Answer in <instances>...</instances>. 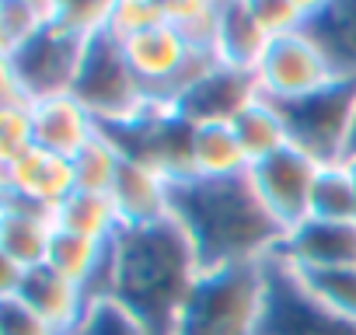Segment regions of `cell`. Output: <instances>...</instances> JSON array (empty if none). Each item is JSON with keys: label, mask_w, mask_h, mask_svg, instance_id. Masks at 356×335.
Returning <instances> with one entry per match:
<instances>
[{"label": "cell", "mask_w": 356, "mask_h": 335, "mask_svg": "<svg viewBox=\"0 0 356 335\" xmlns=\"http://www.w3.org/2000/svg\"><path fill=\"white\" fill-rule=\"evenodd\" d=\"M231 126H234V133H238V140H241V147H245V154H248L252 164L273 157V154L283 150V147H290V133H286L283 108H280L276 101L262 98V95H259L255 101H248V105L231 119Z\"/></svg>", "instance_id": "7402d4cb"}, {"label": "cell", "mask_w": 356, "mask_h": 335, "mask_svg": "<svg viewBox=\"0 0 356 335\" xmlns=\"http://www.w3.org/2000/svg\"><path fill=\"white\" fill-rule=\"evenodd\" d=\"M269 297V262L203 269L175 335H259Z\"/></svg>", "instance_id": "3957f363"}, {"label": "cell", "mask_w": 356, "mask_h": 335, "mask_svg": "<svg viewBox=\"0 0 356 335\" xmlns=\"http://www.w3.org/2000/svg\"><path fill=\"white\" fill-rule=\"evenodd\" d=\"M290 143L318 164L346 161L356 126V81H335L300 101L280 105Z\"/></svg>", "instance_id": "8992f818"}, {"label": "cell", "mask_w": 356, "mask_h": 335, "mask_svg": "<svg viewBox=\"0 0 356 335\" xmlns=\"http://www.w3.org/2000/svg\"><path fill=\"white\" fill-rule=\"evenodd\" d=\"M53 18V4L32 0V4H18L8 0L0 4V56H8L15 49H22L29 39H35Z\"/></svg>", "instance_id": "484cf974"}, {"label": "cell", "mask_w": 356, "mask_h": 335, "mask_svg": "<svg viewBox=\"0 0 356 335\" xmlns=\"http://www.w3.org/2000/svg\"><path fill=\"white\" fill-rule=\"evenodd\" d=\"M252 161L234 133L231 122H203L193 133V179L203 182H227L245 179Z\"/></svg>", "instance_id": "ac0fdd59"}, {"label": "cell", "mask_w": 356, "mask_h": 335, "mask_svg": "<svg viewBox=\"0 0 356 335\" xmlns=\"http://www.w3.org/2000/svg\"><path fill=\"white\" fill-rule=\"evenodd\" d=\"M77 335H150V332L140 321H133L119 304L102 300V304L91 307V314L84 318V325H81Z\"/></svg>", "instance_id": "d6a6232c"}, {"label": "cell", "mask_w": 356, "mask_h": 335, "mask_svg": "<svg viewBox=\"0 0 356 335\" xmlns=\"http://www.w3.org/2000/svg\"><path fill=\"white\" fill-rule=\"evenodd\" d=\"M311 217L314 220H356V193L346 161H328L318 168L311 189Z\"/></svg>", "instance_id": "603a6c76"}, {"label": "cell", "mask_w": 356, "mask_h": 335, "mask_svg": "<svg viewBox=\"0 0 356 335\" xmlns=\"http://www.w3.org/2000/svg\"><path fill=\"white\" fill-rule=\"evenodd\" d=\"M56 238V213L29 203L22 196L0 193V259H11L25 269L46 262Z\"/></svg>", "instance_id": "4fadbf2b"}, {"label": "cell", "mask_w": 356, "mask_h": 335, "mask_svg": "<svg viewBox=\"0 0 356 335\" xmlns=\"http://www.w3.org/2000/svg\"><path fill=\"white\" fill-rule=\"evenodd\" d=\"M32 126H35V147L60 157L81 154L102 133L98 119L74 95H53L32 101Z\"/></svg>", "instance_id": "9a60e30c"}, {"label": "cell", "mask_w": 356, "mask_h": 335, "mask_svg": "<svg viewBox=\"0 0 356 335\" xmlns=\"http://www.w3.org/2000/svg\"><path fill=\"white\" fill-rule=\"evenodd\" d=\"M46 265L56 269L60 276H67L70 283H77L95 304L112 297V245L56 231Z\"/></svg>", "instance_id": "e0dca14e"}, {"label": "cell", "mask_w": 356, "mask_h": 335, "mask_svg": "<svg viewBox=\"0 0 356 335\" xmlns=\"http://www.w3.org/2000/svg\"><path fill=\"white\" fill-rule=\"evenodd\" d=\"M269 35L262 32L252 0H231V4H220V35H217V56L224 63H234L241 70L259 67L262 53L269 49Z\"/></svg>", "instance_id": "ffe728a7"}, {"label": "cell", "mask_w": 356, "mask_h": 335, "mask_svg": "<svg viewBox=\"0 0 356 335\" xmlns=\"http://www.w3.org/2000/svg\"><path fill=\"white\" fill-rule=\"evenodd\" d=\"M15 297H22L29 307H35V311H39L53 328H60L63 335H77L81 325H84V318H88L91 307H95V300H91L77 283H70L67 276H60V272L49 269L46 262L25 272V283H22V290H18Z\"/></svg>", "instance_id": "2e32d148"}, {"label": "cell", "mask_w": 356, "mask_h": 335, "mask_svg": "<svg viewBox=\"0 0 356 335\" xmlns=\"http://www.w3.org/2000/svg\"><path fill=\"white\" fill-rule=\"evenodd\" d=\"M88 42L70 35L63 25L49 18V25L29 39L22 49L0 56V74H4V91L0 98H53V95H70L81 60H84Z\"/></svg>", "instance_id": "277c9868"}, {"label": "cell", "mask_w": 356, "mask_h": 335, "mask_svg": "<svg viewBox=\"0 0 356 335\" xmlns=\"http://www.w3.org/2000/svg\"><path fill=\"white\" fill-rule=\"evenodd\" d=\"M168 22L182 32V39L200 49L217 56V35H220V4L213 0H164Z\"/></svg>", "instance_id": "d4e9b609"}, {"label": "cell", "mask_w": 356, "mask_h": 335, "mask_svg": "<svg viewBox=\"0 0 356 335\" xmlns=\"http://www.w3.org/2000/svg\"><path fill=\"white\" fill-rule=\"evenodd\" d=\"M0 335H63L22 297H0Z\"/></svg>", "instance_id": "1f68e13d"}, {"label": "cell", "mask_w": 356, "mask_h": 335, "mask_svg": "<svg viewBox=\"0 0 356 335\" xmlns=\"http://www.w3.org/2000/svg\"><path fill=\"white\" fill-rule=\"evenodd\" d=\"M335 70L328 63V56L321 53V46L304 32L297 35H283L273 39L269 49L262 53L259 67H255V84L259 95L276 101V105H290L300 101L328 84H335Z\"/></svg>", "instance_id": "52a82bcc"}, {"label": "cell", "mask_w": 356, "mask_h": 335, "mask_svg": "<svg viewBox=\"0 0 356 335\" xmlns=\"http://www.w3.org/2000/svg\"><path fill=\"white\" fill-rule=\"evenodd\" d=\"M56 231H67V234H77V238H88V241L112 245L115 234L122 231V220H119V210H115L112 196L74 189L56 206Z\"/></svg>", "instance_id": "44dd1931"}, {"label": "cell", "mask_w": 356, "mask_h": 335, "mask_svg": "<svg viewBox=\"0 0 356 335\" xmlns=\"http://www.w3.org/2000/svg\"><path fill=\"white\" fill-rule=\"evenodd\" d=\"M112 8V0H63V4H53V22L63 25L70 35L91 42L108 32Z\"/></svg>", "instance_id": "4316f807"}, {"label": "cell", "mask_w": 356, "mask_h": 335, "mask_svg": "<svg viewBox=\"0 0 356 335\" xmlns=\"http://www.w3.org/2000/svg\"><path fill=\"white\" fill-rule=\"evenodd\" d=\"M70 95L98 119L102 129H119L136 115H143V108L150 105L136 74L126 63L122 42L112 32L88 42Z\"/></svg>", "instance_id": "5b68a950"}, {"label": "cell", "mask_w": 356, "mask_h": 335, "mask_svg": "<svg viewBox=\"0 0 356 335\" xmlns=\"http://www.w3.org/2000/svg\"><path fill=\"white\" fill-rule=\"evenodd\" d=\"M346 164H349V175H353V193H356V157H346Z\"/></svg>", "instance_id": "836d02e7"}, {"label": "cell", "mask_w": 356, "mask_h": 335, "mask_svg": "<svg viewBox=\"0 0 356 335\" xmlns=\"http://www.w3.org/2000/svg\"><path fill=\"white\" fill-rule=\"evenodd\" d=\"M203 262L175 217L122 227L112 241V304L150 335H175Z\"/></svg>", "instance_id": "6da1fadb"}, {"label": "cell", "mask_w": 356, "mask_h": 335, "mask_svg": "<svg viewBox=\"0 0 356 335\" xmlns=\"http://www.w3.org/2000/svg\"><path fill=\"white\" fill-rule=\"evenodd\" d=\"M307 35L321 46L339 81H356V0L314 4Z\"/></svg>", "instance_id": "d6986e66"}, {"label": "cell", "mask_w": 356, "mask_h": 335, "mask_svg": "<svg viewBox=\"0 0 356 335\" xmlns=\"http://www.w3.org/2000/svg\"><path fill=\"white\" fill-rule=\"evenodd\" d=\"M70 164H74V182H77V189H84V193H112V186H115V175H119V168H122V150H119V143L102 129L81 154H74L70 157Z\"/></svg>", "instance_id": "cb8c5ba5"}, {"label": "cell", "mask_w": 356, "mask_h": 335, "mask_svg": "<svg viewBox=\"0 0 356 335\" xmlns=\"http://www.w3.org/2000/svg\"><path fill=\"white\" fill-rule=\"evenodd\" d=\"M171 217L189 234L203 269L269 262L280 255L283 227L255 196L248 175L227 182H182L171 189Z\"/></svg>", "instance_id": "7a4b0ae2"}, {"label": "cell", "mask_w": 356, "mask_h": 335, "mask_svg": "<svg viewBox=\"0 0 356 335\" xmlns=\"http://www.w3.org/2000/svg\"><path fill=\"white\" fill-rule=\"evenodd\" d=\"M318 168L321 164L304 150H297L293 143L252 164L248 182L283 231H293L311 217V189L318 179Z\"/></svg>", "instance_id": "9c48e42d"}, {"label": "cell", "mask_w": 356, "mask_h": 335, "mask_svg": "<svg viewBox=\"0 0 356 335\" xmlns=\"http://www.w3.org/2000/svg\"><path fill=\"white\" fill-rule=\"evenodd\" d=\"M35 147L32 101L25 98H0V161H11Z\"/></svg>", "instance_id": "83f0119b"}, {"label": "cell", "mask_w": 356, "mask_h": 335, "mask_svg": "<svg viewBox=\"0 0 356 335\" xmlns=\"http://www.w3.org/2000/svg\"><path fill=\"white\" fill-rule=\"evenodd\" d=\"M259 335H356V321L321 304L290 265L269 259V297Z\"/></svg>", "instance_id": "ba28073f"}, {"label": "cell", "mask_w": 356, "mask_h": 335, "mask_svg": "<svg viewBox=\"0 0 356 335\" xmlns=\"http://www.w3.org/2000/svg\"><path fill=\"white\" fill-rule=\"evenodd\" d=\"M171 182L154 172L150 164L122 157V168L112 186V203L119 210L122 227H147V224H161L171 220Z\"/></svg>", "instance_id": "5bb4252c"}, {"label": "cell", "mask_w": 356, "mask_h": 335, "mask_svg": "<svg viewBox=\"0 0 356 335\" xmlns=\"http://www.w3.org/2000/svg\"><path fill=\"white\" fill-rule=\"evenodd\" d=\"M276 259L300 276L356 269V220H314V217H307L304 224H297L293 231L283 234Z\"/></svg>", "instance_id": "30bf717a"}, {"label": "cell", "mask_w": 356, "mask_h": 335, "mask_svg": "<svg viewBox=\"0 0 356 335\" xmlns=\"http://www.w3.org/2000/svg\"><path fill=\"white\" fill-rule=\"evenodd\" d=\"M300 276V272H297ZM304 286L321 300L328 304L332 311H339L342 318L356 321V269H335V272H311V276H300Z\"/></svg>", "instance_id": "f546056e"}, {"label": "cell", "mask_w": 356, "mask_h": 335, "mask_svg": "<svg viewBox=\"0 0 356 335\" xmlns=\"http://www.w3.org/2000/svg\"><path fill=\"white\" fill-rule=\"evenodd\" d=\"M252 11L269 39H283L307 28L314 4H307V0H252Z\"/></svg>", "instance_id": "f1b7e54d"}, {"label": "cell", "mask_w": 356, "mask_h": 335, "mask_svg": "<svg viewBox=\"0 0 356 335\" xmlns=\"http://www.w3.org/2000/svg\"><path fill=\"white\" fill-rule=\"evenodd\" d=\"M161 22H168L164 0H115L108 32L115 39H129V35L147 32V28H154Z\"/></svg>", "instance_id": "4dcf8cb0"}, {"label": "cell", "mask_w": 356, "mask_h": 335, "mask_svg": "<svg viewBox=\"0 0 356 335\" xmlns=\"http://www.w3.org/2000/svg\"><path fill=\"white\" fill-rule=\"evenodd\" d=\"M77 189L70 157L49 154L42 147H29L25 154L0 161V193L22 196L56 213V206Z\"/></svg>", "instance_id": "7c38bea8"}, {"label": "cell", "mask_w": 356, "mask_h": 335, "mask_svg": "<svg viewBox=\"0 0 356 335\" xmlns=\"http://www.w3.org/2000/svg\"><path fill=\"white\" fill-rule=\"evenodd\" d=\"M346 157H356V126H353V140H349V154Z\"/></svg>", "instance_id": "e575fe53"}, {"label": "cell", "mask_w": 356, "mask_h": 335, "mask_svg": "<svg viewBox=\"0 0 356 335\" xmlns=\"http://www.w3.org/2000/svg\"><path fill=\"white\" fill-rule=\"evenodd\" d=\"M259 98V84H255V74L252 70H241L234 63H224V60H213L200 81L178 98V112H182L193 126H203V122H231L248 101Z\"/></svg>", "instance_id": "8fae6325"}]
</instances>
